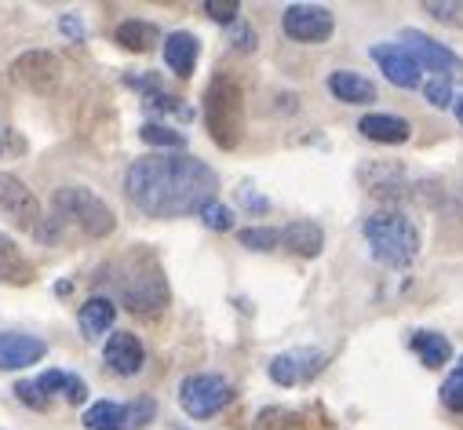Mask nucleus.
<instances>
[{"instance_id": "nucleus-1", "label": "nucleus", "mask_w": 463, "mask_h": 430, "mask_svg": "<svg viewBox=\"0 0 463 430\" xmlns=\"http://www.w3.org/2000/svg\"><path fill=\"white\" fill-rule=\"evenodd\" d=\"M219 175L190 157V154H150L132 161L125 175L128 201L150 215V220H179V215H201L204 204L215 201Z\"/></svg>"}, {"instance_id": "nucleus-2", "label": "nucleus", "mask_w": 463, "mask_h": 430, "mask_svg": "<svg viewBox=\"0 0 463 430\" xmlns=\"http://www.w3.org/2000/svg\"><path fill=\"white\" fill-rule=\"evenodd\" d=\"M362 234L373 248V259L391 266V270H402L420 256V230L412 227V220H405V215H398V211L369 215Z\"/></svg>"}, {"instance_id": "nucleus-3", "label": "nucleus", "mask_w": 463, "mask_h": 430, "mask_svg": "<svg viewBox=\"0 0 463 430\" xmlns=\"http://www.w3.org/2000/svg\"><path fill=\"white\" fill-rule=\"evenodd\" d=\"M118 292L132 313H157L168 303L165 270L157 266V259L150 252H132L118 266Z\"/></svg>"}, {"instance_id": "nucleus-4", "label": "nucleus", "mask_w": 463, "mask_h": 430, "mask_svg": "<svg viewBox=\"0 0 463 430\" xmlns=\"http://www.w3.org/2000/svg\"><path fill=\"white\" fill-rule=\"evenodd\" d=\"M204 121L208 132L215 139V146L234 150L245 136V95L238 88V80L230 77H215L204 91Z\"/></svg>"}, {"instance_id": "nucleus-5", "label": "nucleus", "mask_w": 463, "mask_h": 430, "mask_svg": "<svg viewBox=\"0 0 463 430\" xmlns=\"http://www.w3.org/2000/svg\"><path fill=\"white\" fill-rule=\"evenodd\" d=\"M52 204H55L59 223L62 220L66 223H77L88 238H109L113 227H118V215H113V208L99 193H91L84 186H62V190H55V201Z\"/></svg>"}, {"instance_id": "nucleus-6", "label": "nucleus", "mask_w": 463, "mask_h": 430, "mask_svg": "<svg viewBox=\"0 0 463 430\" xmlns=\"http://www.w3.org/2000/svg\"><path fill=\"white\" fill-rule=\"evenodd\" d=\"M230 401H234V387H230L222 376H212V372L186 376L183 387H179V405H183L186 416H194V419H208V416H215L219 408H226Z\"/></svg>"}, {"instance_id": "nucleus-7", "label": "nucleus", "mask_w": 463, "mask_h": 430, "mask_svg": "<svg viewBox=\"0 0 463 430\" xmlns=\"http://www.w3.org/2000/svg\"><path fill=\"white\" fill-rule=\"evenodd\" d=\"M402 48L416 59L420 70L427 66V73H438L441 80L463 77V62L456 59V51H449L441 41H434V37H427V33H420V30H405V33H402Z\"/></svg>"}, {"instance_id": "nucleus-8", "label": "nucleus", "mask_w": 463, "mask_h": 430, "mask_svg": "<svg viewBox=\"0 0 463 430\" xmlns=\"http://www.w3.org/2000/svg\"><path fill=\"white\" fill-rule=\"evenodd\" d=\"M12 80L26 91H55V84L62 80V62L52 51H26L12 62Z\"/></svg>"}, {"instance_id": "nucleus-9", "label": "nucleus", "mask_w": 463, "mask_h": 430, "mask_svg": "<svg viewBox=\"0 0 463 430\" xmlns=\"http://www.w3.org/2000/svg\"><path fill=\"white\" fill-rule=\"evenodd\" d=\"M335 30V15L321 5H292L285 8V33L303 44H321Z\"/></svg>"}, {"instance_id": "nucleus-10", "label": "nucleus", "mask_w": 463, "mask_h": 430, "mask_svg": "<svg viewBox=\"0 0 463 430\" xmlns=\"http://www.w3.org/2000/svg\"><path fill=\"white\" fill-rule=\"evenodd\" d=\"M0 211H5L12 223L26 227V230H33V227L41 223V201H37L33 190H30L19 175H12V172H0Z\"/></svg>"}, {"instance_id": "nucleus-11", "label": "nucleus", "mask_w": 463, "mask_h": 430, "mask_svg": "<svg viewBox=\"0 0 463 430\" xmlns=\"http://www.w3.org/2000/svg\"><path fill=\"white\" fill-rule=\"evenodd\" d=\"M325 365V354L321 351H288V354H278L270 361V379L278 387H296V383H307L321 372Z\"/></svg>"}, {"instance_id": "nucleus-12", "label": "nucleus", "mask_w": 463, "mask_h": 430, "mask_svg": "<svg viewBox=\"0 0 463 430\" xmlns=\"http://www.w3.org/2000/svg\"><path fill=\"white\" fill-rule=\"evenodd\" d=\"M48 354V343L23 332H0V372H19L37 365Z\"/></svg>"}, {"instance_id": "nucleus-13", "label": "nucleus", "mask_w": 463, "mask_h": 430, "mask_svg": "<svg viewBox=\"0 0 463 430\" xmlns=\"http://www.w3.org/2000/svg\"><path fill=\"white\" fill-rule=\"evenodd\" d=\"M102 361L109 365V372H118V376H136V372H143V365H146V351H143L139 336H132V332H113V336L106 340Z\"/></svg>"}, {"instance_id": "nucleus-14", "label": "nucleus", "mask_w": 463, "mask_h": 430, "mask_svg": "<svg viewBox=\"0 0 463 430\" xmlns=\"http://www.w3.org/2000/svg\"><path fill=\"white\" fill-rule=\"evenodd\" d=\"M373 59L380 62V70L387 73V80L391 84H398V88H420V66H416V59L402 48V44H373Z\"/></svg>"}, {"instance_id": "nucleus-15", "label": "nucleus", "mask_w": 463, "mask_h": 430, "mask_svg": "<svg viewBox=\"0 0 463 430\" xmlns=\"http://www.w3.org/2000/svg\"><path fill=\"white\" fill-rule=\"evenodd\" d=\"M197 55H201V44H197L194 33L175 30V33L165 37V66H168L175 77H194Z\"/></svg>"}, {"instance_id": "nucleus-16", "label": "nucleus", "mask_w": 463, "mask_h": 430, "mask_svg": "<svg viewBox=\"0 0 463 430\" xmlns=\"http://www.w3.org/2000/svg\"><path fill=\"white\" fill-rule=\"evenodd\" d=\"M328 91L339 98V102H351V106H362V102H373L376 98V84L354 70H335L328 73Z\"/></svg>"}, {"instance_id": "nucleus-17", "label": "nucleus", "mask_w": 463, "mask_h": 430, "mask_svg": "<svg viewBox=\"0 0 463 430\" xmlns=\"http://www.w3.org/2000/svg\"><path fill=\"white\" fill-rule=\"evenodd\" d=\"M358 132L373 143H405L412 136V125L405 117H391V114H369L358 121Z\"/></svg>"}, {"instance_id": "nucleus-18", "label": "nucleus", "mask_w": 463, "mask_h": 430, "mask_svg": "<svg viewBox=\"0 0 463 430\" xmlns=\"http://www.w3.org/2000/svg\"><path fill=\"white\" fill-rule=\"evenodd\" d=\"M281 245H285L288 252H296V256L314 259V256L325 248V234H321V227H317V223L299 220V223H288V227L281 230Z\"/></svg>"}, {"instance_id": "nucleus-19", "label": "nucleus", "mask_w": 463, "mask_h": 430, "mask_svg": "<svg viewBox=\"0 0 463 430\" xmlns=\"http://www.w3.org/2000/svg\"><path fill=\"white\" fill-rule=\"evenodd\" d=\"M113 317H118V306H113V299L91 295V299L80 306V313H77V325H80V332H84L88 340H95V336H102V332L113 325Z\"/></svg>"}, {"instance_id": "nucleus-20", "label": "nucleus", "mask_w": 463, "mask_h": 430, "mask_svg": "<svg viewBox=\"0 0 463 430\" xmlns=\"http://www.w3.org/2000/svg\"><path fill=\"white\" fill-rule=\"evenodd\" d=\"M0 281H5V285H30L33 281V263L5 234H0Z\"/></svg>"}, {"instance_id": "nucleus-21", "label": "nucleus", "mask_w": 463, "mask_h": 430, "mask_svg": "<svg viewBox=\"0 0 463 430\" xmlns=\"http://www.w3.org/2000/svg\"><path fill=\"white\" fill-rule=\"evenodd\" d=\"M113 41H118L121 48L128 51H150L157 41H161V30L154 23H143V19H128L118 26V33H113Z\"/></svg>"}, {"instance_id": "nucleus-22", "label": "nucleus", "mask_w": 463, "mask_h": 430, "mask_svg": "<svg viewBox=\"0 0 463 430\" xmlns=\"http://www.w3.org/2000/svg\"><path fill=\"white\" fill-rule=\"evenodd\" d=\"M412 351H416V358H420L427 369H441V365H449V358H452L449 340L438 336V332H416V336H412Z\"/></svg>"}, {"instance_id": "nucleus-23", "label": "nucleus", "mask_w": 463, "mask_h": 430, "mask_svg": "<svg viewBox=\"0 0 463 430\" xmlns=\"http://www.w3.org/2000/svg\"><path fill=\"white\" fill-rule=\"evenodd\" d=\"M37 387H41L44 394H66V401H73V405H84V401H88L84 379H77V376H70V372H59V369L44 372V376L37 379Z\"/></svg>"}, {"instance_id": "nucleus-24", "label": "nucleus", "mask_w": 463, "mask_h": 430, "mask_svg": "<svg viewBox=\"0 0 463 430\" xmlns=\"http://www.w3.org/2000/svg\"><path fill=\"white\" fill-rule=\"evenodd\" d=\"M84 426H88V430H128V423H125V405H118V401H95V405L84 412Z\"/></svg>"}, {"instance_id": "nucleus-25", "label": "nucleus", "mask_w": 463, "mask_h": 430, "mask_svg": "<svg viewBox=\"0 0 463 430\" xmlns=\"http://www.w3.org/2000/svg\"><path fill=\"white\" fill-rule=\"evenodd\" d=\"M139 136H143V143L165 146V150H183V146H186V136H183V132H175V128H168V125H154V121L143 125Z\"/></svg>"}, {"instance_id": "nucleus-26", "label": "nucleus", "mask_w": 463, "mask_h": 430, "mask_svg": "<svg viewBox=\"0 0 463 430\" xmlns=\"http://www.w3.org/2000/svg\"><path fill=\"white\" fill-rule=\"evenodd\" d=\"M238 241L245 248H252V252H270V248L281 245V230H274V227H249V230L238 234Z\"/></svg>"}, {"instance_id": "nucleus-27", "label": "nucleus", "mask_w": 463, "mask_h": 430, "mask_svg": "<svg viewBox=\"0 0 463 430\" xmlns=\"http://www.w3.org/2000/svg\"><path fill=\"white\" fill-rule=\"evenodd\" d=\"M441 405L463 412V358L456 361V369H452L449 379L441 383Z\"/></svg>"}, {"instance_id": "nucleus-28", "label": "nucleus", "mask_w": 463, "mask_h": 430, "mask_svg": "<svg viewBox=\"0 0 463 430\" xmlns=\"http://www.w3.org/2000/svg\"><path fill=\"white\" fill-rule=\"evenodd\" d=\"M201 220H204L208 230H234V211H230L226 204H219V201L201 208Z\"/></svg>"}, {"instance_id": "nucleus-29", "label": "nucleus", "mask_w": 463, "mask_h": 430, "mask_svg": "<svg viewBox=\"0 0 463 430\" xmlns=\"http://www.w3.org/2000/svg\"><path fill=\"white\" fill-rule=\"evenodd\" d=\"M154 412H157L154 397H139V401L125 405V423H128V430H143V426L154 419Z\"/></svg>"}, {"instance_id": "nucleus-30", "label": "nucleus", "mask_w": 463, "mask_h": 430, "mask_svg": "<svg viewBox=\"0 0 463 430\" xmlns=\"http://www.w3.org/2000/svg\"><path fill=\"white\" fill-rule=\"evenodd\" d=\"M15 397H19L23 405L37 408V412H44V408H48V394L37 387V379H23V383H15Z\"/></svg>"}, {"instance_id": "nucleus-31", "label": "nucleus", "mask_w": 463, "mask_h": 430, "mask_svg": "<svg viewBox=\"0 0 463 430\" xmlns=\"http://www.w3.org/2000/svg\"><path fill=\"white\" fill-rule=\"evenodd\" d=\"M238 12H241L238 0H204V15L215 23H234Z\"/></svg>"}, {"instance_id": "nucleus-32", "label": "nucleus", "mask_w": 463, "mask_h": 430, "mask_svg": "<svg viewBox=\"0 0 463 430\" xmlns=\"http://www.w3.org/2000/svg\"><path fill=\"white\" fill-rule=\"evenodd\" d=\"M423 95H427V102H434V106H438V110H445V106H452L449 80H427V84H423Z\"/></svg>"}, {"instance_id": "nucleus-33", "label": "nucleus", "mask_w": 463, "mask_h": 430, "mask_svg": "<svg viewBox=\"0 0 463 430\" xmlns=\"http://www.w3.org/2000/svg\"><path fill=\"white\" fill-rule=\"evenodd\" d=\"M423 12H430V15L445 19V23H452V19H459V12H463V0H459V5H441V0H427Z\"/></svg>"}, {"instance_id": "nucleus-34", "label": "nucleus", "mask_w": 463, "mask_h": 430, "mask_svg": "<svg viewBox=\"0 0 463 430\" xmlns=\"http://www.w3.org/2000/svg\"><path fill=\"white\" fill-rule=\"evenodd\" d=\"M238 197H241V204H245L249 211H267V208H270V201H267V197H260L252 186H241V190H238Z\"/></svg>"}, {"instance_id": "nucleus-35", "label": "nucleus", "mask_w": 463, "mask_h": 430, "mask_svg": "<svg viewBox=\"0 0 463 430\" xmlns=\"http://www.w3.org/2000/svg\"><path fill=\"white\" fill-rule=\"evenodd\" d=\"M230 44H234L238 51H252V48H256V33H252L249 26H238L234 37H230Z\"/></svg>"}, {"instance_id": "nucleus-36", "label": "nucleus", "mask_w": 463, "mask_h": 430, "mask_svg": "<svg viewBox=\"0 0 463 430\" xmlns=\"http://www.w3.org/2000/svg\"><path fill=\"white\" fill-rule=\"evenodd\" d=\"M62 33L73 37V41H80V37H84V26H80L73 15H62Z\"/></svg>"}, {"instance_id": "nucleus-37", "label": "nucleus", "mask_w": 463, "mask_h": 430, "mask_svg": "<svg viewBox=\"0 0 463 430\" xmlns=\"http://www.w3.org/2000/svg\"><path fill=\"white\" fill-rule=\"evenodd\" d=\"M452 106H456V121L463 125V95H459V98H452Z\"/></svg>"}, {"instance_id": "nucleus-38", "label": "nucleus", "mask_w": 463, "mask_h": 430, "mask_svg": "<svg viewBox=\"0 0 463 430\" xmlns=\"http://www.w3.org/2000/svg\"><path fill=\"white\" fill-rule=\"evenodd\" d=\"M5 146H8V128L0 125V154H5Z\"/></svg>"}]
</instances>
